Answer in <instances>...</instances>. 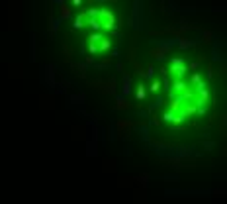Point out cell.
<instances>
[{
    "instance_id": "5",
    "label": "cell",
    "mask_w": 227,
    "mask_h": 204,
    "mask_svg": "<svg viewBox=\"0 0 227 204\" xmlns=\"http://www.w3.org/2000/svg\"><path fill=\"white\" fill-rule=\"evenodd\" d=\"M55 2H57V4H63V2H65V0H55Z\"/></svg>"
},
{
    "instance_id": "4",
    "label": "cell",
    "mask_w": 227,
    "mask_h": 204,
    "mask_svg": "<svg viewBox=\"0 0 227 204\" xmlns=\"http://www.w3.org/2000/svg\"><path fill=\"white\" fill-rule=\"evenodd\" d=\"M72 4H75V6H78V4H80V0H72Z\"/></svg>"
},
{
    "instance_id": "1",
    "label": "cell",
    "mask_w": 227,
    "mask_h": 204,
    "mask_svg": "<svg viewBox=\"0 0 227 204\" xmlns=\"http://www.w3.org/2000/svg\"><path fill=\"white\" fill-rule=\"evenodd\" d=\"M71 18V8H69V6H61V20H69Z\"/></svg>"
},
{
    "instance_id": "3",
    "label": "cell",
    "mask_w": 227,
    "mask_h": 204,
    "mask_svg": "<svg viewBox=\"0 0 227 204\" xmlns=\"http://www.w3.org/2000/svg\"><path fill=\"white\" fill-rule=\"evenodd\" d=\"M151 90H153V92H157V90H159V83H157V81L153 83V86H151Z\"/></svg>"
},
{
    "instance_id": "2",
    "label": "cell",
    "mask_w": 227,
    "mask_h": 204,
    "mask_svg": "<svg viewBox=\"0 0 227 204\" xmlns=\"http://www.w3.org/2000/svg\"><path fill=\"white\" fill-rule=\"evenodd\" d=\"M137 96H139V98H143V96H145V89H143V86H139V90H137Z\"/></svg>"
}]
</instances>
